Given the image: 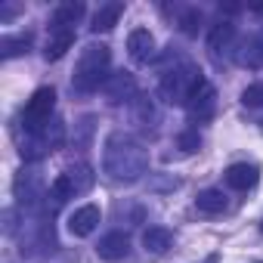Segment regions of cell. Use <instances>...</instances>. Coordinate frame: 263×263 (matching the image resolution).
<instances>
[{"mask_svg":"<svg viewBox=\"0 0 263 263\" xmlns=\"http://www.w3.org/2000/svg\"><path fill=\"white\" fill-rule=\"evenodd\" d=\"M102 171L118 180V183H137L146 171H149V152L146 146L130 137V134H111L105 140V152H102Z\"/></svg>","mask_w":263,"mask_h":263,"instance_id":"obj_1","label":"cell"},{"mask_svg":"<svg viewBox=\"0 0 263 263\" xmlns=\"http://www.w3.org/2000/svg\"><path fill=\"white\" fill-rule=\"evenodd\" d=\"M124 16V4L121 0H111V4H105V7H99L96 10V16H93V34H105V31H111L115 25H118V19Z\"/></svg>","mask_w":263,"mask_h":263,"instance_id":"obj_19","label":"cell"},{"mask_svg":"<svg viewBox=\"0 0 263 263\" xmlns=\"http://www.w3.org/2000/svg\"><path fill=\"white\" fill-rule=\"evenodd\" d=\"M177 149L180 152H198L201 149V137H198V130H183V134L177 137Z\"/></svg>","mask_w":263,"mask_h":263,"instance_id":"obj_25","label":"cell"},{"mask_svg":"<svg viewBox=\"0 0 263 263\" xmlns=\"http://www.w3.org/2000/svg\"><path fill=\"white\" fill-rule=\"evenodd\" d=\"M238 62L245 68H263V34H254L251 41H245V47L238 53Z\"/></svg>","mask_w":263,"mask_h":263,"instance_id":"obj_21","label":"cell"},{"mask_svg":"<svg viewBox=\"0 0 263 263\" xmlns=\"http://www.w3.org/2000/svg\"><path fill=\"white\" fill-rule=\"evenodd\" d=\"M53 108H56V90L53 87H41L31 93L25 111H22V127L25 134H34V130H41L44 124L53 121Z\"/></svg>","mask_w":263,"mask_h":263,"instance_id":"obj_8","label":"cell"},{"mask_svg":"<svg viewBox=\"0 0 263 263\" xmlns=\"http://www.w3.org/2000/svg\"><path fill=\"white\" fill-rule=\"evenodd\" d=\"M127 53L134 62H149L155 56V37L149 28H134L127 37Z\"/></svg>","mask_w":263,"mask_h":263,"instance_id":"obj_13","label":"cell"},{"mask_svg":"<svg viewBox=\"0 0 263 263\" xmlns=\"http://www.w3.org/2000/svg\"><path fill=\"white\" fill-rule=\"evenodd\" d=\"M195 208L201 211V214H223L226 211V195L220 192V189H204V192H198V198H195Z\"/></svg>","mask_w":263,"mask_h":263,"instance_id":"obj_23","label":"cell"},{"mask_svg":"<svg viewBox=\"0 0 263 263\" xmlns=\"http://www.w3.org/2000/svg\"><path fill=\"white\" fill-rule=\"evenodd\" d=\"M217 260H220L217 254H208V257H204V263H217Z\"/></svg>","mask_w":263,"mask_h":263,"instance_id":"obj_28","label":"cell"},{"mask_svg":"<svg viewBox=\"0 0 263 263\" xmlns=\"http://www.w3.org/2000/svg\"><path fill=\"white\" fill-rule=\"evenodd\" d=\"M260 232H263V223H260Z\"/></svg>","mask_w":263,"mask_h":263,"instance_id":"obj_30","label":"cell"},{"mask_svg":"<svg viewBox=\"0 0 263 263\" xmlns=\"http://www.w3.org/2000/svg\"><path fill=\"white\" fill-rule=\"evenodd\" d=\"M143 248H146V254L161 257V254H167L174 248V232L167 226H149L143 232Z\"/></svg>","mask_w":263,"mask_h":263,"instance_id":"obj_17","label":"cell"},{"mask_svg":"<svg viewBox=\"0 0 263 263\" xmlns=\"http://www.w3.org/2000/svg\"><path fill=\"white\" fill-rule=\"evenodd\" d=\"M201 22H204V16H201V10H198V7H189V10H183V13H180V19H177L180 31H183L186 37H195V34L201 31Z\"/></svg>","mask_w":263,"mask_h":263,"instance_id":"obj_24","label":"cell"},{"mask_svg":"<svg viewBox=\"0 0 263 263\" xmlns=\"http://www.w3.org/2000/svg\"><path fill=\"white\" fill-rule=\"evenodd\" d=\"M241 105H248V108H260V105H263V84H251V87H245V93H241Z\"/></svg>","mask_w":263,"mask_h":263,"instance_id":"obj_26","label":"cell"},{"mask_svg":"<svg viewBox=\"0 0 263 263\" xmlns=\"http://www.w3.org/2000/svg\"><path fill=\"white\" fill-rule=\"evenodd\" d=\"M108 65H111V50L105 44H87L81 50V59L74 65V78H71V87L78 93H93L99 87H105V81L111 78L108 74Z\"/></svg>","mask_w":263,"mask_h":263,"instance_id":"obj_2","label":"cell"},{"mask_svg":"<svg viewBox=\"0 0 263 263\" xmlns=\"http://www.w3.org/2000/svg\"><path fill=\"white\" fill-rule=\"evenodd\" d=\"M13 195H16V208L22 214H37V211H50V189L41 177V171L34 167H22L13 180Z\"/></svg>","mask_w":263,"mask_h":263,"instance_id":"obj_4","label":"cell"},{"mask_svg":"<svg viewBox=\"0 0 263 263\" xmlns=\"http://www.w3.org/2000/svg\"><path fill=\"white\" fill-rule=\"evenodd\" d=\"M28 47H31V34H4V37H0V59L25 56Z\"/></svg>","mask_w":263,"mask_h":263,"instance_id":"obj_20","label":"cell"},{"mask_svg":"<svg viewBox=\"0 0 263 263\" xmlns=\"http://www.w3.org/2000/svg\"><path fill=\"white\" fill-rule=\"evenodd\" d=\"M96 254L102 257V260H124L127 254H130V238H127V232H105L102 238H99V245H96Z\"/></svg>","mask_w":263,"mask_h":263,"instance_id":"obj_15","label":"cell"},{"mask_svg":"<svg viewBox=\"0 0 263 263\" xmlns=\"http://www.w3.org/2000/svg\"><path fill=\"white\" fill-rule=\"evenodd\" d=\"M50 214L53 211L22 214V226H19V254L22 257H44L47 251L56 248V229H53Z\"/></svg>","mask_w":263,"mask_h":263,"instance_id":"obj_3","label":"cell"},{"mask_svg":"<svg viewBox=\"0 0 263 263\" xmlns=\"http://www.w3.org/2000/svg\"><path fill=\"white\" fill-rule=\"evenodd\" d=\"M93 183H96V174H93V167L90 164H84V161H78V164H68L53 183H50V198H53V208H59V204H65L68 198H74V195H84V192H90L93 189Z\"/></svg>","mask_w":263,"mask_h":263,"instance_id":"obj_6","label":"cell"},{"mask_svg":"<svg viewBox=\"0 0 263 263\" xmlns=\"http://www.w3.org/2000/svg\"><path fill=\"white\" fill-rule=\"evenodd\" d=\"M186 108H189L192 121H211L214 118V111H217V90H214V84L208 78H201L195 84V90L186 99Z\"/></svg>","mask_w":263,"mask_h":263,"instance_id":"obj_9","label":"cell"},{"mask_svg":"<svg viewBox=\"0 0 263 263\" xmlns=\"http://www.w3.org/2000/svg\"><path fill=\"white\" fill-rule=\"evenodd\" d=\"M140 93H137V78L130 71H115L108 81H105V99L111 105H121V102H134Z\"/></svg>","mask_w":263,"mask_h":263,"instance_id":"obj_10","label":"cell"},{"mask_svg":"<svg viewBox=\"0 0 263 263\" xmlns=\"http://www.w3.org/2000/svg\"><path fill=\"white\" fill-rule=\"evenodd\" d=\"M204 74L198 71V65H192L189 59H180L174 68H167L161 74V84H158V93L164 96V102H174V105H186L189 93L195 90V84L201 81Z\"/></svg>","mask_w":263,"mask_h":263,"instance_id":"obj_5","label":"cell"},{"mask_svg":"<svg viewBox=\"0 0 263 263\" xmlns=\"http://www.w3.org/2000/svg\"><path fill=\"white\" fill-rule=\"evenodd\" d=\"M16 13V7H4V10H0V19H10Z\"/></svg>","mask_w":263,"mask_h":263,"instance_id":"obj_27","label":"cell"},{"mask_svg":"<svg viewBox=\"0 0 263 263\" xmlns=\"http://www.w3.org/2000/svg\"><path fill=\"white\" fill-rule=\"evenodd\" d=\"M84 13H87V7L81 4V0H65V4L56 7L50 28H74V25L84 19Z\"/></svg>","mask_w":263,"mask_h":263,"instance_id":"obj_18","label":"cell"},{"mask_svg":"<svg viewBox=\"0 0 263 263\" xmlns=\"http://www.w3.org/2000/svg\"><path fill=\"white\" fill-rule=\"evenodd\" d=\"M235 37H238V31H235L232 22H217V25L208 31V50H211V56H214V59H223V56L235 47Z\"/></svg>","mask_w":263,"mask_h":263,"instance_id":"obj_11","label":"cell"},{"mask_svg":"<svg viewBox=\"0 0 263 263\" xmlns=\"http://www.w3.org/2000/svg\"><path fill=\"white\" fill-rule=\"evenodd\" d=\"M71 47H74V28H50L47 47H44V59L47 62H59Z\"/></svg>","mask_w":263,"mask_h":263,"instance_id":"obj_14","label":"cell"},{"mask_svg":"<svg viewBox=\"0 0 263 263\" xmlns=\"http://www.w3.org/2000/svg\"><path fill=\"white\" fill-rule=\"evenodd\" d=\"M130 108H134V121L140 127H155L158 124V111H155V102L149 96H137L130 102Z\"/></svg>","mask_w":263,"mask_h":263,"instance_id":"obj_22","label":"cell"},{"mask_svg":"<svg viewBox=\"0 0 263 263\" xmlns=\"http://www.w3.org/2000/svg\"><path fill=\"white\" fill-rule=\"evenodd\" d=\"M257 180H260V167H257V164H248V161H241V164H232V167H226V183H229L232 189H238V192H248V189H254V186H257Z\"/></svg>","mask_w":263,"mask_h":263,"instance_id":"obj_16","label":"cell"},{"mask_svg":"<svg viewBox=\"0 0 263 263\" xmlns=\"http://www.w3.org/2000/svg\"><path fill=\"white\" fill-rule=\"evenodd\" d=\"M254 13H257V16H263V4H257V7H254Z\"/></svg>","mask_w":263,"mask_h":263,"instance_id":"obj_29","label":"cell"},{"mask_svg":"<svg viewBox=\"0 0 263 263\" xmlns=\"http://www.w3.org/2000/svg\"><path fill=\"white\" fill-rule=\"evenodd\" d=\"M99 220H102V211H99L96 204H84V208H78V211L68 217V232L78 235V238H87V235L96 232Z\"/></svg>","mask_w":263,"mask_h":263,"instance_id":"obj_12","label":"cell"},{"mask_svg":"<svg viewBox=\"0 0 263 263\" xmlns=\"http://www.w3.org/2000/svg\"><path fill=\"white\" fill-rule=\"evenodd\" d=\"M65 146V124H62V118H53L50 124H44L41 130H34V134H25V140H22V158L25 161H41V158H47L50 152H56V149H62Z\"/></svg>","mask_w":263,"mask_h":263,"instance_id":"obj_7","label":"cell"}]
</instances>
